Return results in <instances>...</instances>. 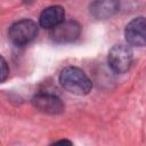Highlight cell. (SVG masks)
Wrapping results in <instances>:
<instances>
[{"label":"cell","instance_id":"1","mask_svg":"<svg viewBox=\"0 0 146 146\" xmlns=\"http://www.w3.org/2000/svg\"><path fill=\"white\" fill-rule=\"evenodd\" d=\"M59 83L66 91L78 96L88 95L92 88V83L87 74L74 66L65 67L60 72Z\"/></svg>","mask_w":146,"mask_h":146},{"label":"cell","instance_id":"2","mask_svg":"<svg viewBox=\"0 0 146 146\" xmlns=\"http://www.w3.org/2000/svg\"><path fill=\"white\" fill-rule=\"evenodd\" d=\"M38 34V25L32 19H21L14 23L8 32L10 41L16 46H25L34 40Z\"/></svg>","mask_w":146,"mask_h":146},{"label":"cell","instance_id":"3","mask_svg":"<svg viewBox=\"0 0 146 146\" xmlns=\"http://www.w3.org/2000/svg\"><path fill=\"white\" fill-rule=\"evenodd\" d=\"M132 50L127 44H115L111 48L107 56V63L114 73H125L132 64Z\"/></svg>","mask_w":146,"mask_h":146},{"label":"cell","instance_id":"4","mask_svg":"<svg viewBox=\"0 0 146 146\" xmlns=\"http://www.w3.org/2000/svg\"><path fill=\"white\" fill-rule=\"evenodd\" d=\"M81 33V26L75 21H63L51 29L50 36L56 43H70L75 41Z\"/></svg>","mask_w":146,"mask_h":146},{"label":"cell","instance_id":"5","mask_svg":"<svg viewBox=\"0 0 146 146\" xmlns=\"http://www.w3.org/2000/svg\"><path fill=\"white\" fill-rule=\"evenodd\" d=\"M124 36L129 44L133 47L146 46V18L136 17L130 21L124 30Z\"/></svg>","mask_w":146,"mask_h":146},{"label":"cell","instance_id":"6","mask_svg":"<svg viewBox=\"0 0 146 146\" xmlns=\"http://www.w3.org/2000/svg\"><path fill=\"white\" fill-rule=\"evenodd\" d=\"M32 105L39 112L49 114V115H57L63 113L64 104L59 97L51 94H38L32 98Z\"/></svg>","mask_w":146,"mask_h":146},{"label":"cell","instance_id":"7","mask_svg":"<svg viewBox=\"0 0 146 146\" xmlns=\"http://www.w3.org/2000/svg\"><path fill=\"white\" fill-rule=\"evenodd\" d=\"M120 8V0H94L89 7L96 19H107L114 16Z\"/></svg>","mask_w":146,"mask_h":146},{"label":"cell","instance_id":"8","mask_svg":"<svg viewBox=\"0 0 146 146\" xmlns=\"http://www.w3.org/2000/svg\"><path fill=\"white\" fill-rule=\"evenodd\" d=\"M65 11L60 6H50L46 8L39 18V23L44 29H52L64 21Z\"/></svg>","mask_w":146,"mask_h":146},{"label":"cell","instance_id":"9","mask_svg":"<svg viewBox=\"0 0 146 146\" xmlns=\"http://www.w3.org/2000/svg\"><path fill=\"white\" fill-rule=\"evenodd\" d=\"M9 74V70L7 67V63L3 57H1V82H3Z\"/></svg>","mask_w":146,"mask_h":146}]
</instances>
